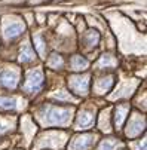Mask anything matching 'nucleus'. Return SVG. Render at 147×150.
Instances as JSON below:
<instances>
[{
	"label": "nucleus",
	"mask_w": 147,
	"mask_h": 150,
	"mask_svg": "<svg viewBox=\"0 0 147 150\" xmlns=\"http://www.w3.org/2000/svg\"><path fill=\"white\" fill-rule=\"evenodd\" d=\"M69 117H70V110L49 107V109H46V116L43 119L48 125H62L69 120Z\"/></svg>",
	"instance_id": "obj_1"
},
{
	"label": "nucleus",
	"mask_w": 147,
	"mask_h": 150,
	"mask_svg": "<svg viewBox=\"0 0 147 150\" xmlns=\"http://www.w3.org/2000/svg\"><path fill=\"white\" fill-rule=\"evenodd\" d=\"M42 85H43V74H42L40 70H34V71H30L27 82L24 85V89L27 92H37L42 88Z\"/></svg>",
	"instance_id": "obj_2"
},
{
	"label": "nucleus",
	"mask_w": 147,
	"mask_h": 150,
	"mask_svg": "<svg viewBox=\"0 0 147 150\" xmlns=\"http://www.w3.org/2000/svg\"><path fill=\"white\" fill-rule=\"evenodd\" d=\"M69 86L73 92L76 94H82L85 95L88 92V88H89V77L88 76H76V77H71L70 82H69Z\"/></svg>",
	"instance_id": "obj_3"
},
{
	"label": "nucleus",
	"mask_w": 147,
	"mask_h": 150,
	"mask_svg": "<svg viewBox=\"0 0 147 150\" xmlns=\"http://www.w3.org/2000/svg\"><path fill=\"white\" fill-rule=\"evenodd\" d=\"M94 141H95L94 135H80V137H76L70 143L69 149L70 150H88L94 144Z\"/></svg>",
	"instance_id": "obj_4"
},
{
	"label": "nucleus",
	"mask_w": 147,
	"mask_h": 150,
	"mask_svg": "<svg viewBox=\"0 0 147 150\" xmlns=\"http://www.w3.org/2000/svg\"><path fill=\"white\" fill-rule=\"evenodd\" d=\"M18 83V74L15 71H11V70H3L0 73V85L5 88H9V89H13Z\"/></svg>",
	"instance_id": "obj_5"
},
{
	"label": "nucleus",
	"mask_w": 147,
	"mask_h": 150,
	"mask_svg": "<svg viewBox=\"0 0 147 150\" xmlns=\"http://www.w3.org/2000/svg\"><path fill=\"white\" fill-rule=\"evenodd\" d=\"M94 123V115L91 112H80L77 116V128L80 129H86Z\"/></svg>",
	"instance_id": "obj_6"
},
{
	"label": "nucleus",
	"mask_w": 147,
	"mask_h": 150,
	"mask_svg": "<svg viewBox=\"0 0 147 150\" xmlns=\"http://www.w3.org/2000/svg\"><path fill=\"white\" fill-rule=\"evenodd\" d=\"M127 115H128V105H117V109L114 112V125L116 128H120L127 119Z\"/></svg>",
	"instance_id": "obj_7"
},
{
	"label": "nucleus",
	"mask_w": 147,
	"mask_h": 150,
	"mask_svg": "<svg viewBox=\"0 0 147 150\" xmlns=\"http://www.w3.org/2000/svg\"><path fill=\"white\" fill-rule=\"evenodd\" d=\"M23 31H24V25L23 24L21 23H13V24H11V25H8L5 28V37L6 39H12V37L19 36Z\"/></svg>",
	"instance_id": "obj_8"
},
{
	"label": "nucleus",
	"mask_w": 147,
	"mask_h": 150,
	"mask_svg": "<svg viewBox=\"0 0 147 150\" xmlns=\"http://www.w3.org/2000/svg\"><path fill=\"white\" fill-rule=\"evenodd\" d=\"M143 128H144V120H132L129 128H128V131H127V135L128 137H137L138 134H141Z\"/></svg>",
	"instance_id": "obj_9"
},
{
	"label": "nucleus",
	"mask_w": 147,
	"mask_h": 150,
	"mask_svg": "<svg viewBox=\"0 0 147 150\" xmlns=\"http://www.w3.org/2000/svg\"><path fill=\"white\" fill-rule=\"evenodd\" d=\"M33 58H34L33 49L30 48V45H24L23 49H21V54H19L21 62H30V61H33Z\"/></svg>",
	"instance_id": "obj_10"
},
{
	"label": "nucleus",
	"mask_w": 147,
	"mask_h": 150,
	"mask_svg": "<svg viewBox=\"0 0 147 150\" xmlns=\"http://www.w3.org/2000/svg\"><path fill=\"white\" fill-rule=\"evenodd\" d=\"M71 67H73V70H83V69H86L88 67V59L80 57V55H76L71 59Z\"/></svg>",
	"instance_id": "obj_11"
},
{
	"label": "nucleus",
	"mask_w": 147,
	"mask_h": 150,
	"mask_svg": "<svg viewBox=\"0 0 147 150\" xmlns=\"http://www.w3.org/2000/svg\"><path fill=\"white\" fill-rule=\"evenodd\" d=\"M112 85H113V77L101 79V80H98V83H97V91H98L100 94H102V92L109 91V89L112 88Z\"/></svg>",
	"instance_id": "obj_12"
},
{
	"label": "nucleus",
	"mask_w": 147,
	"mask_h": 150,
	"mask_svg": "<svg viewBox=\"0 0 147 150\" xmlns=\"http://www.w3.org/2000/svg\"><path fill=\"white\" fill-rule=\"evenodd\" d=\"M16 107V100L15 98H8V97H0V109L6 110H13Z\"/></svg>",
	"instance_id": "obj_13"
},
{
	"label": "nucleus",
	"mask_w": 147,
	"mask_h": 150,
	"mask_svg": "<svg viewBox=\"0 0 147 150\" xmlns=\"http://www.w3.org/2000/svg\"><path fill=\"white\" fill-rule=\"evenodd\" d=\"M116 149V141L113 138H109V140H104L100 146L98 150H114Z\"/></svg>",
	"instance_id": "obj_14"
},
{
	"label": "nucleus",
	"mask_w": 147,
	"mask_h": 150,
	"mask_svg": "<svg viewBox=\"0 0 147 150\" xmlns=\"http://www.w3.org/2000/svg\"><path fill=\"white\" fill-rule=\"evenodd\" d=\"M98 40H100V36H98L97 31H89V33L86 34V43H88L89 46L97 45V43H98Z\"/></svg>",
	"instance_id": "obj_15"
},
{
	"label": "nucleus",
	"mask_w": 147,
	"mask_h": 150,
	"mask_svg": "<svg viewBox=\"0 0 147 150\" xmlns=\"http://www.w3.org/2000/svg\"><path fill=\"white\" fill-rule=\"evenodd\" d=\"M49 66L51 67H54V69H58V67H61L62 66V59H61V57L59 55H52L51 57V59H49Z\"/></svg>",
	"instance_id": "obj_16"
},
{
	"label": "nucleus",
	"mask_w": 147,
	"mask_h": 150,
	"mask_svg": "<svg viewBox=\"0 0 147 150\" xmlns=\"http://www.w3.org/2000/svg\"><path fill=\"white\" fill-rule=\"evenodd\" d=\"M102 66H114V59L112 58V57H109V55H104V57H101V61H100V67H102Z\"/></svg>",
	"instance_id": "obj_17"
},
{
	"label": "nucleus",
	"mask_w": 147,
	"mask_h": 150,
	"mask_svg": "<svg viewBox=\"0 0 147 150\" xmlns=\"http://www.w3.org/2000/svg\"><path fill=\"white\" fill-rule=\"evenodd\" d=\"M34 42H36V48H37V51H39V54H42V55H43L45 54V43H43V40H42V37H36L34 39Z\"/></svg>",
	"instance_id": "obj_18"
},
{
	"label": "nucleus",
	"mask_w": 147,
	"mask_h": 150,
	"mask_svg": "<svg viewBox=\"0 0 147 150\" xmlns=\"http://www.w3.org/2000/svg\"><path fill=\"white\" fill-rule=\"evenodd\" d=\"M5 131H6V125H5L3 122H0V134L5 132Z\"/></svg>",
	"instance_id": "obj_19"
}]
</instances>
